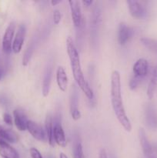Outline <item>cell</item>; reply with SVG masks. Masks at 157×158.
Here are the masks:
<instances>
[{
	"instance_id": "6da1fadb",
	"label": "cell",
	"mask_w": 157,
	"mask_h": 158,
	"mask_svg": "<svg viewBox=\"0 0 157 158\" xmlns=\"http://www.w3.org/2000/svg\"><path fill=\"white\" fill-rule=\"evenodd\" d=\"M111 103L114 114L124 130L127 132L132 131L130 120L126 113L122 97L121 77L118 70L112 71L111 75Z\"/></svg>"
},
{
	"instance_id": "7a4b0ae2",
	"label": "cell",
	"mask_w": 157,
	"mask_h": 158,
	"mask_svg": "<svg viewBox=\"0 0 157 158\" xmlns=\"http://www.w3.org/2000/svg\"><path fill=\"white\" fill-rule=\"evenodd\" d=\"M66 48H67V53L69 55L74 80H75L78 86L84 93L86 97L89 100L92 101L94 100L93 91L89 86L87 81L85 79L84 75H83L81 63H80L79 54L74 44L73 40L71 36H68L67 40H66Z\"/></svg>"
},
{
	"instance_id": "3957f363",
	"label": "cell",
	"mask_w": 157,
	"mask_h": 158,
	"mask_svg": "<svg viewBox=\"0 0 157 158\" xmlns=\"http://www.w3.org/2000/svg\"><path fill=\"white\" fill-rule=\"evenodd\" d=\"M15 31V23L12 22L6 28L2 38V51L5 54L9 55L12 51V43Z\"/></svg>"
},
{
	"instance_id": "277c9868",
	"label": "cell",
	"mask_w": 157,
	"mask_h": 158,
	"mask_svg": "<svg viewBox=\"0 0 157 158\" xmlns=\"http://www.w3.org/2000/svg\"><path fill=\"white\" fill-rule=\"evenodd\" d=\"M127 4L129 13L133 18L140 19L147 16V9L141 2L136 0H129L127 1Z\"/></svg>"
},
{
	"instance_id": "5b68a950",
	"label": "cell",
	"mask_w": 157,
	"mask_h": 158,
	"mask_svg": "<svg viewBox=\"0 0 157 158\" xmlns=\"http://www.w3.org/2000/svg\"><path fill=\"white\" fill-rule=\"evenodd\" d=\"M69 4L70 6L71 15L74 26L77 29H80L83 26V21L79 2L75 0H70L69 1Z\"/></svg>"
},
{
	"instance_id": "8992f818",
	"label": "cell",
	"mask_w": 157,
	"mask_h": 158,
	"mask_svg": "<svg viewBox=\"0 0 157 158\" xmlns=\"http://www.w3.org/2000/svg\"><path fill=\"white\" fill-rule=\"evenodd\" d=\"M139 139L140 145H141L142 150L146 158H156L154 155L153 148L152 144L148 139L146 133L143 127L139 128Z\"/></svg>"
},
{
	"instance_id": "52a82bcc",
	"label": "cell",
	"mask_w": 157,
	"mask_h": 158,
	"mask_svg": "<svg viewBox=\"0 0 157 158\" xmlns=\"http://www.w3.org/2000/svg\"><path fill=\"white\" fill-rule=\"evenodd\" d=\"M70 113L72 118L74 120H79L81 113L78 109V95L77 87L73 85L70 94Z\"/></svg>"
},
{
	"instance_id": "ba28073f",
	"label": "cell",
	"mask_w": 157,
	"mask_h": 158,
	"mask_svg": "<svg viewBox=\"0 0 157 158\" xmlns=\"http://www.w3.org/2000/svg\"><path fill=\"white\" fill-rule=\"evenodd\" d=\"M145 119L149 128L157 129V109L153 104L149 103L145 107Z\"/></svg>"
},
{
	"instance_id": "9c48e42d",
	"label": "cell",
	"mask_w": 157,
	"mask_h": 158,
	"mask_svg": "<svg viewBox=\"0 0 157 158\" xmlns=\"http://www.w3.org/2000/svg\"><path fill=\"white\" fill-rule=\"evenodd\" d=\"M27 130L29 134L37 140L39 141H45L46 140V131L43 129L42 127L38 123L29 120L27 124Z\"/></svg>"
},
{
	"instance_id": "30bf717a",
	"label": "cell",
	"mask_w": 157,
	"mask_h": 158,
	"mask_svg": "<svg viewBox=\"0 0 157 158\" xmlns=\"http://www.w3.org/2000/svg\"><path fill=\"white\" fill-rule=\"evenodd\" d=\"M26 26H25V25L21 24L17 29V32L15 33V37H14L13 43H12V51L15 53H18L22 50L25 37H26Z\"/></svg>"
},
{
	"instance_id": "8fae6325",
	"label": "cell",
	"mask_w": 157,
	"mask_h": 158,
	"mask_svg": "<svg viewBox=\"0 0 157 158\" xmlns=\"http://www.w3.org/2000/svg\"><path fill=\"white\" fill-rule=\"evenodd\" d=\"M149 62L143 58L139 59L133 66V69H132L133 75L144 80V78L147 76L148 73H149Z\"/></svg>"
},
{
	"instance_id": "7c38bea8",
	"label": "cell",
	"mask_w": 157,
	"mask_h": 158,
	"mask_svg": "<svg viewBox=\"0 0 157 158\" xmlns=\"http://www.w3.org/2000/svg\"><path fill=\"white\" fill-rule=\"evenodd\" d=\"M133 35V29L126 23H120L119 26L118 31V41L119 43L122 46H124L129 42Z\"/></svg>"
},
{
	"instance_id": "4fadbf2b",
	"label": "cell",
	"mask_w": 157,
	"mask_h": 158,
	"mask_svg": "<svg viewBox=\"0 0 157 158\" xmlns=\"http://www.w3.org/2000/svg\"><path fill=\"white\" fill-rule=\"evenodd\" d=\"M54 140L56 144L61 148H65L67 145L64 130L62 127L60 121L54 122Z\"/></svg>"
},
{
	"instance_id": "5bb4252c",
	"label": "cell",
	"mask_w": 157,
	"mask_h": 158,
	"mask_svg": "<svg viewBox=\"0 0 157 158\" xmlns=\"http://www.w3.org/2000/svg\"><path fill=\"white\" fill-rule=\"evenodd\" d=\"M14 123L17 129L20 131H25L27 130L28 119L24 111L20 109H16L13 112Z\"/></svg>"
},
{
	"instance_id": "9a60e30c",
	"label": "cell",
	"mask_w": 157,
	"mask_h": 158,
	"mask_svg": "<svg viewBox=\"0 0 157 158\" xmlns=\"http://www.w3.org/2000/svg\"><path fill=\"white\" fill-rule=\"evenodd\" d=\"M45 131H46V138L48 139L50 146L54 147L55 140H54V122L51 114H47L45 120Z\"/></svg>"
},
{
	"instance_id": "2e32d148",
	"label": "cell",
	"mask_w": 157,
	"mask_h": 158,
	"mask_svg": "<svg viewBox=\"0 0 157 158\" xmlns=\"http://www.w3.org/2000/svg\"><path fill=\"white\" fill-rule=\"evenodd\" d=\"M68 77L62 66H58L56 70V83L61 91L65 92L68 87Z\"/></svg>"
},
{
	"instance_id": "e0dca14e",
	"label": "cell",
	"mask_w": 157,
	"mask_h": 158,
	"mask_svg": "<svg viewBox=\"0 0 157 158\" xmlns=\"http://www.w3.org/2000/svg\"><path fill=\"white\" fill-rule=\"evenodd\" d=\"M52 66H49L46 68V73H45L44 78L42 81V95L43 97H46L49 94L51 86V80H52Z\"/></svg>"
},
{
	"instance_id": "ac0fdd59",
	"label": "cell",
	"mask_w": 157,
	"mask_h": 158,
	"mask_svg": "<svg viewBox=\"0 0 157 158\" xmlns=\"http://www.w3.org/2000/svg\"><path fill=\"white\" fill-rule=\"evenodd\" d=\"M0 136L8 143H16L18 141V135L13 131L5 127L0 124Z\"/></svg>"
},
{
	"instance_id": "d6986e66",
	"label": "cell",
	"mask_w": 157,
	"mask_h": 158,
	"mask_svg": "<svg viewBox=\"0 0 157 158\" xmlns=\"http://www.w3.org/2000/svg\"><path fill=\"white\" fill-rule=\"evenodd\" d=\"M0 156L3 158H20L19 154L9 143L0 146Z\"/></svg>"
},
{
	"instance_id": "ffe728a7",
	"label": "cell",
	"mask_w": 157,
	"mask_h": 158,
	"mask_svg": "<svg viewBox=\"0 0 157 158\" xmlns=\"http://www.w3.org/2000/svg\"><path fill=\"white\" fill-rule=\"evenodd\" d=\"M157 89V66L154 69L152 77L149 81L147 88V97L149 99L153 98L155 93Z\"/></svg>"
},
{
	"instance_id": "44dd1931",
	"label": "cell",
	"mask_w": 157,
	"mask_h": 158,
	"mask_svg": "<svg viewBox=\"0 0 157 158\" xmlns=\"http://www.w3.org/2000/svg\"><path fill=\"white\" fill-rule=\"evenodd\" d=\"M142 44L149 50L157 54V40L150 38H142L140 40Z\"/></svg>"
},
{
	"instance_id": "7402d4cb",
	"label": "cell",
	"mask_w": 157,
	"mask_h": 158,
	"mask_svg": "<svg viewBox=\"0 0 157 158\" xmlns=\"http://www.w3.org/2000/svg\"><path fill=\"white\" fill-rule=\"evenodd\" d=\"M72 154H73V158H85L83 145L78 139H75L74 140Z\"/></svg>"
},
{
	"instance_id": "603a6c76",
	"label": "cell",
	"mask_w": 157,
	"mask_h": 158,
	"mask_svg": "<svg viewBox=\"0 0 157 158\" xmlns=\"http://www.w3.org/2000/svg\"><path fill=\"white\" fill-rule=\"evenodd\" d=\"M34 49V44L32 43V44L29 45L28 46L27 49H26L24 52V55H23L22 58V65L24 66H26L29 63V61L31 60V57H32V52H33Z\"/></svg>"
},
{
	"instance_id": "cb8c5ba5",
	"label": "cell",
	"mask_w": 157,
	"mask_h": 158,
	"mask_svg": "<svg viewBox=\"0 0 157 158\" xmlns=\"http://www.w3.org/2000/svg\"><path fill=\"white\" fill-rule=\"evenodd\" d=\"M143 80V79L139 78V77H137L134 75L132 76V77H131L130 81H129V83L130 89L134 90V89H136V88L139 86V84L142 83Z\"/></svg>"
},
{
	"instance_id": "d4e9b609",
	"label": "cell",
	"mask_w": 157,
	"mask_h": 158,
	"mask_svg": "<svg viewBox=\"0 0 157 158\" xmlns=\"http://www.w3.org/2000/svg\"><path fill=\"white\" fill-rule=\"evenodd\" d=\"M62 19V13L60 10L58 9H55L53 12V23L55 25H58L61 22Z\"/></svg>"
},
{
	"instance_id": "484cf974",
	"label": "cell",
	"mask_w": 157,
	"mask_h": 158,
	"mask_svg": "<svg viewBox=\"0 0 157 158\" xmlns=\"http://www.w3.org/2000/svg\"><path fill=\"white\" fill-rule=\"evenodd\" d=\"M29 154H30L31 158H43L41 153L38 151V150H37L35 148H30V150H29Z\"/></svg>"
},
{
	"instance_id": "4316f807",
	"label": "cell",
	"mask_w": 157,
	"mask_h": 158,
	"mask_svg": "<svg viewBox=\"0 0 157 158\" xmlns=\"http://www.w3.org/2000/svg\"><path fill=\"white\" fill-rule=\"evenodd\" d=\"M3 121H4L7 125L12 126V116H11L9 114H8V113H5V114H3Z\"/></svg>"
},
{
	"instance_id": "83f0119b",
	"label": "cell",
	"mask_w": 157,
	"mask_h": 158,
	"mask_svg": "<svg viewBox=\"0 0 157 158\" xmlns=\"http://www.w3.org/2000/svg\"><path fill=\"white\" fill-rule=\"evenodd\" d=\"M99 158H109V155H108V154H107V151L103 148V149L99 151Z\"/></svg>"
},
{
	"instance_id": "f1b7e54d",
	"label": "cell",
	"mask_w": 157,
	"mask_h": 158,
	"mask_svg": "<svg viewBox=\"0 0 157 158\" xmlns=\"http://www.w3.org/2000/svg\"><path fill=\"white\" fill-rule=\"evenodd\" d=\"M83 3L86 7H89V6H90L93 3V2L91 1V0H86V1H83Z\"/></svg>"
},
{
	"instance_id": "f546056e",
	"label": "cell",
	"mask_w": 157,
	"mask_h": 158,
	"mask_svg": "<svg viewBox=\"0 0 157 158\" xmlns=\"http://www.w3.org/2000/svg\"><path fill=\"white\" fill-rule=\"evenodd\" d=\"M7 143H8V142H6V140H5L4 139H3L2 137L0 136V146H3V145L7 144Z\"/></svg>"
},
{
	"instance_id": "4dcf8cb0",
	"label": "cell",
	"mask_w": 157,
	"mask_h": 158,
	"mask_svg": "<svg viewBox=\"0 0 157 158\" xmlns=\"http://www.w3.org/2000/svg\"><path fill=\"white\" fill-rule=\"evenodd\" d=\"M62 1H59V0H58V1H57V0H52V1H51V4H52L53 6H56V5L59 4Z\"/></svg>"
},
{
	"instance_id": "1f68e13d",
	"label": "cell",
	"mask_w": 157,
	"mask_h": 158,
	"mask_svg": "<svg viewBox=\"0 0 157 158\" xmlns=\"http://www.w3.org/2000/svg\"><path fill=\"white\" fill-rule=\"evenodd\" d=\"M59 158H69V157H68L67 155H66V154H65L64 153H60Z\"/></svg>"
},
{
	"instance_id": "d6a6232c",
	"label": "cell",
	"mask_w": 157,
	"mask_h": 158,
	"mask_svg": "<svg viewBox=\"0 0 157 158\" xmlns=\"http://www.w3.org/2000/svg\"><path fill=\"white\" fill-rule=\"evenodd\" d=\"M1 78H2V70L1 69H0V80H1Z\"/></svg>"
},
{
	"instance_id": "836d02e7",
	"label": "cell",
	"mask_w": 157,
	"mask_h": 158,
	"mask_svg": "<svg viewBox=\"0 0 157 158\" xmlns=\"http://www.w3.org/2000/svg\"><path fill=\"white\" fill-rule=\"evenodd\" d=\"M155 150H156V151H157V144H156V145H155Z\"/></svg>"
},
{
	"instance_id": "e575fe53",
	"label": "cell",
	"mask_w": 157,
	"mask_h": 158,
	"mask_svg": "<svg viewBox=\"0 0 157 158\" xmlns=\"http://www.w3.org/2000/svg\"><path fill=\"white\" fill-rule=\"evenodd\" d=\"M48 158H53V157H48Z\"/></svg>"
}]
</instances>
